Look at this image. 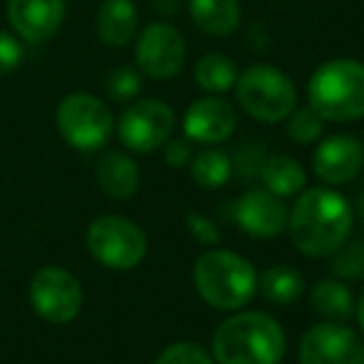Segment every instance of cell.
<instances>
[{"instance_id": "obj_1", "label": "cell", "mask_w": 364, "mask_h": 364, "mask_svg": "<svg viewBox=\"0 0 364 364\" xmlns=\"http://www.w3.org/2000/svg\"><path fill=\"white\" fill-rule=\"evenodd\" d=\"M292 245L307 258H330L350 240L352 208L342 193L327 186L305 191L292 206L290 216Z\"/></svg>"}, {"instance_id": "obj_2", "label": "cell", "mask_w": 364, "mask_h": 364, "mask_svg": "<svg viewBox=\"0 0 364 364\" xmlns=\"http://www.w3.org/2000/svg\"><path fill=\"white\" fill-rule=\"evenodd\" d=\"M285 347L283 327L265 312L228 317L213 335V357L218 364H280Z\"/></svg>"}, {"instance_id": "obj_3", "label": "cell", "mask_w": 364, "mask_h": 364, "mask_svg": "<svg viewBox=\"0 0 364 364\" xmlns=\"http://www.w3.org/2000/svg\"><path fill=\"white\" fill-rule=\"evenodd\" d=\"M307 102L325 122H355L364 117V65L337 58L320 65L307 82Z\"/></svg>"}, {"instance_id": "obj_4", "label": "cell", "mask_w": 364, "mask_h": 364, "mask_svg": "<svg viewBox=\"0 0 364 364\" xmlns=\"http://www.w3.org/2000/svg\"><path fill=\"white\" fill-rule=\"evenodd\" d=\"M193 283L203 300L223 312L240 310L255 297L258 275L250 260L230 250H208L196 260Z\"/></svg>"}, {"instance_id": "obj_5", "label": "cell", "mask_w": 364, "mask_h": 364, "mask_svg": "<svg viewBox=\"0 0 364 364\" xmlns=\"http://www.w3.org/2000/svg\"><path fill=\"white\" fill-rule=\"evenodd\" d=\"M235 95L240 107L263 124L285 122L297 102L292 80L270 65H253L243 75H238Z\"/></svg>"}, {"instance_id": "obj_6", "label": "cell", "mask_w": 364, "mask_h": 364, "mask_svg": "<svg viewBox=\"0 0 364 364\" xmlns=\"http://www.w3.org/2000/svg\"><path fill=\"white\" fill-rule=\"evenodd\" d=\"M58 129L70 146L80 151H97L109 141L114 119L102 100L85 92L65 97L58 107Z\"/></svg>"}, {"instance_id": "obj_7", "label": "cell", "mask_w": 364, "mask_h": 364, "mask_svg": "<svg viewBox=\"0 0 364 364\" xmlns=\"http://www.w3.org/2000/svg\"><path fill=\"white\" fill-rule=\"evenodd\" d=\"M87 248L102 265L112 270H132L146 255V235L136 223L119 216L92 220L87 230Z\"/></svg>"}, {"instance_id": "obj_8", "label": "cell", "mask_w": 364, "mask_h": 364, "mask_svg": "<svg viewBox=\"0 0 364 364\" xmlns=\"http://www.w3.org/2000/svg\"><path fill=\"white\" fill-rule=\"evenodd\" d=\"M82 285L75 275L63 268H40L30 280V302L43 320L63 325L80 315L82 310Z\"/></svg>"}, {"instance_id": "obj_9", "label": "cell", "mask_w": 364, "mask_h": 364, "mask_svg": "<svg viewBox=\"0 0 364 364\" xmlns=\"http://www.w3.org/2000/svg\"><path fill=\"white\" fill-rule=\"evenodd\" d=\"M173 127H176V117L171 107L159 100H141L124 109L117 134L127 149L149 154L171 139Z\"/></svg>"}, {"instance_id": "obj_10", "label": "cell", "mask_w": 364, "mask_h": 364, "mask_svg": "<svg viewBox=\"0 0 364 364\" xmlns=\"http://www.w3.org/2000/svg\"><path fill=\"white\" fill-rule=\"evenodd\" d=\"M300 364H364V342L345 322H320L302 335Z\"/></svg>"}, {"instance_id": "obj_11", "label": "cell", "mask_w": 364, "mask_h": 364, "mask_svg": "<svg viewBox=\"0 0 364 364\" xmlns=\"http://www.w3.org/2000/svg\"><path fill=\"white\" fill-rule=\"evenodd\" d=\"M134 58L139 70L154 80H171L181 73L186 60V45L173 25L149 23L136 40Z\"/></svg>"}, {"instance_id": "obj_12", "label": "cell", "mask_w": 364, "mask_h": 364, "mask_svg": "<svg viewBox=\"0 0 364 364\" xmlns=\"http://www.w3.org/2000/svg\"><path fill=\"white\" fill-rule=\"evenodd\" d=\"M288 206L283 198L270 193L268 188H253L245 191L235 201L233 218L240 225V230L253 238H275L288 228Z\"/></svg>"}, {"instance_id": "obj_13", "label": "cell", "mask_w": 364, "mask_h": 364, "mask_svg": "<svg viewBox=\"0 0 364 364\" xmlns=\"http://www.w3.org/2000/svg\"><path fill=\"white\" fill-rule=\"evenodd\" d=\"M364 168V144L352 134L327 136L312 156V171L327 186H342Z\"/></svg>"}, {"instance_id": "obj_14", "label": "cell", "mask_w": 364, "mask_h": 364, "mask_svg": "<svg viewBox=\"0 0 364 364\" xmlns=\"http://www.w3.org/2000/svg\"><path fill=\"white\" fill-rule=\"evenodd\" d=\"M238 117L230 102L220 97H206L193 102L183 114V132L198 144H220L235 132Z\"/></svg>"}, {"instance_id": "obj_15", "label": "cell", "mask_w": 364, "mask_h": 364, "mask_svg": "<svg viewBox=\"0 0 364 364\" xmlns=\"http://www.w3.org/2000/svg\"><path fill=\"white\" fill-rule=\"evenodd\" d=\"M8 18L25 43H45L63 25L65 0H10Z\"/></svg>"}, {"instance_id": "obj_16", "label": "cell", "mask_w": 364, "mask_h": 364, "mask_svg": "<svg viewBox=\"0 0 364 364\" xmlns=\"http://www.w3.org/2000/svg\"><path fill=\"white\" fill-rule=\"evenodd\" d=\"M97 183L109 198H132L139 188V168L127 154L122 151H107L100 156L95 166Z\"/></svg>"}, {"instance_id": "obj_17", "label": "cell", "mask_w": 364, "mask_h": 364, "mask_svg": "<svg viewBox=\"0 0 364 364\" xmlns=\"http://www.w3.org/2000/svg\"><path fill=\"white\" fill-rule=\"evenodd\" d=\"M139 25V13H136L132 0H107L97 15V35L109 48H124L132 43Z\"/></svg>"}, {"instance_id": "obj_18", "label": "cell", "mask_w": 364, "mask_h": 364, "mask_svg": "<svg viewBox=\"0 0 364 364\" xmlns=\"http://www.w3.org/2000/svg\"><path fill=\"white\" fill-rule=\"evenodd\" d=\"M188 13L198 30L216 38L235 33L240 25L238 0H188Z\"/></svg>"}, {"instance_id": "obj_19", "label": "cell", "mask_w": 364, "mask_h": 364, "mask_svg": "<svg viewBox=\"0 0 364 364\" xmlns=\"http://www.w3.org/2000/svg\"><path fill=\"white\" fill-rule=\"evenodd\" d=\"M260 178H263L265 188L280 198L295 196L307 183L305 168L292 156H285V154H275V156L265 159L263 166H260Z\"/></svg>"}, {"instance_id": "obj_20", "label": "cell", "mask_w": 364, "mask_h": 364, "mask_svg": "<svg viewBox=\"0 0 364 364\" xmlns=\"http://www.w3.org/2000/svg\"><path fill=\"white\" fill-rule=\"evenodd\" d=\"M312 307L327 322H347L355 315V297L340 280H320L310 292Z\"/></svg>"}, {"instance_id": "obj_21", "label": "cell", "mask_w": 364, "mask_h": 364, "mask_svg": "<svg viewBox=\"0 0 364 364\" xmlns=\"http://www.w3.org/2000/svg\"><path fill=\"white\" fill-rule=\"evenodd\" d=\"M305 292V280L292 265H273L260 278V295L275 305H290Z\"/></svg>"}, {"instance_id": "obj_22", "label": "cell", "mask_w": 364, "mask_h": 364, "mask_svg": "<svg viewBox=\"0 0 364 364\" xmlns=\"http://www.w3.org/2000/svg\"><path fill=\"white\" fill-rule=\"evenodd\" d=\"M193 77H196V85L201 90L211 92V95H220V92H228L230 87H235V82H238V68H235V63L228 55L211 53V55H203L196 63Z\"/></svg>"}, {"instance_id": "obj_23", "label": "cell", "mask_w": 364, "mask_h": 364, "mask_svg": "<svg viewBox=\"0 0 364 364\" xmlns=\"http://www.w3.org/2000/svg\"><path fill=\"white\" fill-rule=\"evenodd\" d=\"M230 156L220 149H206L191 156V176L203 188H220L230 178Z\"/></svg>"}, {"instance_id": "obj_24", "label": "cell", "mask_w": 364, "mask_h": 364, "mask_svg": "<svg viewBox=\"0 0 364 364\" xmlns=\"http://www.w3.org/2000/svg\"><path fill=\"white\" fill-rule=\"evenodd\" d=\"M325 132V119L312 109L310 105L300 107V109H292L288 117V136L295 144H312L317 141Z\"/></svg>"}, {"instance_id": "obj_25", "label": "cell", "mask_w": 364, "mask_h": 364, "mask_svg": "<svg viewBox=\"0 0 364 364\" xmlns=\"http://www.w3.org/2000/svg\"><path fill=\"white\" fill-rule=\"evenodd\" d=\"M332 273L345 280L364 278V240H355L350 245H342L332 253Z\"/></svg>"}, {"instance_id": "obj_26", "label": "cell", "mask_w": 364, "mask_h": 364, "mask_svg": "<svg viewBox=\"0 0 364 364\" xmlns=\"http://www.w3.org/2000/svg\"><path fill=\"white\" fill-rule=\"evenodd\" d=\"M154 364H213V360L196 342H176L166 347Z\"/></svg>"}, {"instance_id": "obj_27", "label": "cell", "mask_w": 364, "mask_h": 364, "mask_svg": "<svg viewBox=\"0 0 364 364\" xmlns=\"http://www.w3.org/2000/svg\"><path fill=\"white\" fill-rule=\"evenodd\" d=\"M107 90H109L112 100H117V102L134 100L141 90V77L132 68H117L114 73L109 75V80H107Z\"/></svg>"}, {"instance_id": "obj_28", "label": "cell", "mask_w": 364, "mask_h": 364, "mask_svg": "<svg viewBox=\"0 0 364 364\" xmlns=\"http://www.w3.org/2000/svg\"><path fill=\"white\" fill-rule=\"evenodd\" d=\"M186 228L201 245H216L220 240L218 225L201 213H186Z\"/></svg>"}, {"instance_id": "obj_29", "label": "cell", "mask_w": 364, "mask_h": 364, "mask_svg": "<svg viewBox=\"0 0 364 364\" xmlns=\"http://www.w3.org/2000/svg\"><path fill=\"white\" fill-rule=\"evenodd\" d=\"M20 63H23V48H20L18 38L0 33V75L13 73Z\"/></svg>"}, {"instance_id": "obj_30", "label": "cell", "mask_w": 364, "mask_h": 364, "mask_svg": "<svg viewBox=\"0 0 364 364\" xmlns=\"http://www.w3.org/2000/svg\"><path fill=\"white\" fill-rule=\"evenodd\" d=\"M166 151H164V159H166L168 166L178 168V166H186L193 156V149H191V139L183 136V139H168L166 144Z\"/></svg>"}, {"instance_id": "obj_31", "label": "cell", "mask_w": 364, "mask_h": 364, "mask_svg": "<svg viewBox=\"0 0 364 364\" xmlns=\"http://www.w3.org/2000/svg\"><path fill=\"white\" fill-rule=\"evenodd\" d=\"M357 322H360V327H362V332H364V292H362V297H360V305H357Z\"/></svg>"}]
</instances>
